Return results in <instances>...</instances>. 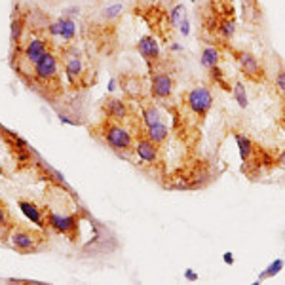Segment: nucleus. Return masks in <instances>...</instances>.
Segmentation results:
<instances>
[{"mask_svg": "<svg viewBox=\"0 0 285 285\" xmlns=\"http://www.w3.org/2000/svg\"><path fill=\"white\" fill-rule=\"evenodd\" d=\"M101 133H103L105 142L111 147L114 152L118 154H126V152H133V137L124 126H120L118 122L112 120H105L101 124Z\"/></svg>", "mask_w": 285, "mask_h": 285, "instance_id": "nucleus-1", "label": "nucleus"}, {"mask_svg": "<svg viewBox=\"0 0 285 285\" xmlns=\"http://www.w3.org/2000/svg\"><path fill=\"white\" fill-rule=\"evenodd\" d=\"M184 105L188 107L192 114L204 120L213 107V95L206 86H196L184 93Z\"/></svg>", "mask_w": 285, "mask_h": 285, "instance_id": "nucleus-2", "label": "nucleus"}, {"mask_svg": "<svg viewBox=\"0 0 285 285\" xmlns=\"http://www.w3.org/2000/svg\"><path fill=\"white\" fill-rule=\"evenodd\" d=\"M57 74H59V57L52 50H48L46 54L32 65V76L40 84H48V82L56 80Z\"/></svg>", "mask_w": 285, "mask_h": 285, "instance_id": "nucleus-3", "label": "nucleus"}, {"mask_svg": "<svg viewBox=\"0 0 285 285\" xmlns=\"http://www.w3.org/2000/svg\"><path fill=\"white\" fill-rule=\"evenodd\" d=\"M234 59L238 61V67L240 71L244 72V76L251 82H264L266 74H264V69L262 65L257 61V57L251 54V52H234Z\"/></svg>", "mask_w": 285, "mask_h": 285, "instance_id": "nucleus-4", "label": "nucleus"}, {"mask_svg": "<svg viewBox=\"0 0 285 285\" xmlns=\"http://www.w3.org/2000/svg\"><path fill=\"white\" fill-rule=\"evenodd\" d=\"M10 242H12V247L17 249L19 253H36L40 249L42 236L38 232H31L27 228H16L10 234Z\"/></svg>", "mask_w": 285, "mask_h": 285, "instance_id": "nucleus-5", "label": "nucleus"}, {"mask_svg": "<svg viewBox=\"0 0 285 285\" xmlns=\"http://www.w3.org/2000/svg\"><path fill=\"white\" fill-rule=\"evenodd\" d=\"M173 87L175 80L167 71H151V95L154 99H169Z\"/></svg>", "mask_w": 285, "mask_h": 285, "instance_id": "nucleus-6", "label": "nucleus"}, {"mask_svg": "<svg viewBox=\"0 0 285 285\" xmlns=\"http://www.w3.org/2000/svg\"><path fill=\"white\" fill-rule=\"evenodd\" d=\"M137 52L141 54V57L145 59V63L149 65V69H156V65L162 61V52H160L158 40L154 34H147L137 42Z\"/></svg>", "mask_w": 285, "mask_h": 285, "instance_id": "nucleus-7", "label": "nucleus"}, {"mask_svg": "<svg viewBox=\"0 0 285 285\" xmlns=\"http://www.w3.org/2000/svg\"><path fill=\"white\" fill-rule=\"evenodd\" d=\"M46 219L50 228L56 230L57 234H65V236H72L74 230H76V224H78L76 215H59V213H54V211H48V209H46Z\"/></svg>", "mask_w": 285, "mask_h": 285, "instance_id": "nucleus-8", "label": "nucleus"}, {"mask_svg": "<svg viewBox=\"0 0 285 285\" xmlns=\"http://www.w3.org/2000/svg\"><path fill=\"white\" fill-rule=\"evenodd\" d=\"M133 152L137 158L145 162V164H156L160 160V145L152 142L145 133L139 135V139L133 145Z\"/></svg>", "mask_w": 285, "mask_h": 285, "instance_id": "nucleus-9", "label": "nucleus"}, {"mask_svg": "<svg viewBox=\"0 0 285 285\" xmlns=\"http://www.w3.org/2000/svg\"><path fill=\"white\" fill-rule=\"evenodd\" d=\"M48 50H50V40L42 38V36H34V38H29L21 46V56L32 67L40 57L46 54Z\"/></svg>", "mask_w": 285, "mask_h": 285, "instance_id": "nucleus-10", "label": "nucleus"}, {"mask_svg": "<svg viewBox=\"0 0 285 285\" xmlns=\"http://www.w3.org/2000/svg\"><path fill=\"white\" fill-rule=\"evenodd\" d=\"M17 206H19V209H21V213H23L31 222H34L38 228H42V230L48 228L46 209H44V207H38L34 202H31V200H19Z\"/></svg>", "mask_w": 285, "mask_h": 285, "instance_id": "nucleus-11", "label": "nucleus"}, {"mask_svg": "<svg viewBox=\"0 0 285 285\" xmlns=\"http://www.w3.org/2000/svg\"><path fill=\"white\" fill-rule=\"evenodd\" d=\"M63 69H65L67 78H69V82H71L72 86L80 84V80H82V76H84V72L86 71H84V63H82V59H80L76 50H71V56L65 57Z\"/></svg>", "mask_w": 285, "mask_h": 285, "instance_id": "nucleus-12", "label": "nucleus"}, {"mask_svg": "<svg viewBox=\"0 0 285 285\" xmlns=\"http://www.w3.org/2000/svg\"><path fill=\"white\" fill-rule=\"evenodd\" d=\"M103 111L107 114V120H112V122H124V120L129 116V107L124 99H118V97H109L103 105Z\"/></svg>", "mask_w": 285, "mask_h": 285, "instance_id": "nucleus-13", "label": "nucleus"}, {"mask_svg": "<svg viewBox=\"0 0 285 285\" xmlns=\"http://www.w3.org/2000/svg\"><path fill=\"white\" fill-rule=\"evenodd\" d=\"M120 86L124 89V93L131 99H141L145 93V82L141 76L137 74H126V76H120Z\"/></svg>", "mask_w": 285, "mask_h": 285, "instance_id": "nucleus-14", "label": "nucleus"}, {"mask_svg": "<svg viewBox=\"0 0 285 285\" xmlns=\"http://www.w3.org/2000/svg\"><path fill=\"white\" fill-rule=\"evenodd\" d=\"M25 29H27V16H23L21 12H14L12 27H10V40L14 46H23Z\"/></svg>", "mask_w": 285, "mask_h": 285, "instance_id": "nucleus-15", "label": "nucleus"}, {"mask_svg": "<svg viewBox=\"0 0 285 285\" xmlns=\"http://www.w3.org/2000/svg\"><path fill=\"white\" fill-rule=\"evenodd\" d=\"M142 133L147 135L152 142H156V145H164L167 141V137H169V129H167L166 124H154V126H149L147 127V131H142Z\"/></svg>", "mask_w": 285, "mask_h": 285, "instance_id": "nucleus-16", "label": "nucleus"}, {"mask_svg": "<svg viewBox=\"0 0 285 285\" xmlns=\"http://www.w3.org/2000/svg\"><path fill=\"white\" fill-rule=\"evenodd\" d=\"M236 142H238V147H240V156H242V160H244L246 164H249L251 158H253V154H255L253 141H251L247 135L236 133Z\"/></svg>", "mask_w": 285, "mask_h": 285, "instance_id": "nucleus-17", "label": "nucleus"}, {"mask_svg": "<svg viewBox=\"0 0 285 285\" xmlns=\"http://www.w3.org/2000/svg\"><path fill=\"white\" fill-rule=\"evenodd\" d=\"M200 63H202V67H206V69L217 67V65L221 63V52H219V48L217 46L204 48V52L200 56Z\"/></svg>", "mask_w": 285, "mask_h": 285, "instance_id": "nucleus-18", "label": "nucleus"}, {"mask_svg": "<svg viewBox=\"0 0 285 285\" xmlns=\"http://www.w3.org/2000/svg\"><path fill=\"white\" fill-rule=\"evenodd\" d=\"M141 116H142V124H145L147 127L154 126V124H158V122H162V114H160L158 107H154L152 103L142 105Z\"/></svg>", "mask_w": 285, "mask_h": 285, "instance_id": "nucleus-19", "label": "nucleus"}, {"mask_svg": "<svg viewBox=\"0 0 285 285\" xmlns=\"http://www.w3.org/2000/svg\"><path fill=\"white\" fill-rule=\"evenodd\" d=\"M59 21H61V34H59V38H63L65 42H72L76 38V21L67 16L59 17Z\"/></svg>", "mask_w": 285, "mask_h": 285, "instance_id": "nucleus-20", "label": "nucleus"}, {"mask_svg": "<svg viewBox=\"0 0 285 285\" xmlns=\"http://www.w3.org/2000/svg\"><path fill=\"white\" fill-rule=\"evenodd\" d=\"M207 71H209V78H211L213 84L221 86L222 89H226V91H232V86H228V82L224 80V72L221 71L219 65H217V67H211V69H207Z\"/></svg>", "mask_w": 285, "mask_h": 285, "instance_id": "nucleus-21", "label": "nucleus"}, {"mask_svg": "<svg viewBox=\"0 0 285 285\" xmlns=\"http://www.w3.org/2000/svg\"><path fill=\"white\" fill-rule=\"evenodd\" d=\"M232 93H234V97H236L238 105L242 107V109H246L247 105V93H246V87H244V84L242 82H236L234 84V87H232Z\"/></svg>", "mask_w": 285, "mask_h": 285, "instance_id": "nucleus-22", "label": "nucleus"}, {"mask_svg": "<svg viewBox=\"0 0 285 285\" xmlns=\"http://www.w3.org/2000/svg\"><path fill=\"white\" fill-rule=\"evenodd\" d=\"M182 17H184V6L182 4H175L173 8L167 12V19H169V25L175 27V25H179Z\"/></svg>", "mask_w": 285, "mask_h": 285, "instance_id": "nucleus-23", "label": "nucleus"}, {"mask_svg": "<svg viewBox=\"0 0 285 285\" xmlns=\"http://www.w3.org/2000/svg\"><path fill=\"white\" fill-rule=\"evenodd\" d=\"M283 268V261H274L272 262V264H270L268 266V270H264V272H262L261 274V277H259V281H262V279H266V277H272V276H276L277 272H279V270ZM259 281H257V283H259Z\"/></svg>", "mask_w": 285, "mask_h": 285, "instance_id": "nucleus-24", "label": "nucleus"}, {"mask_svg": "<svg viewBox=\"0 0 285 285\" xmlns=\"http://www.w3.org/2000/svg\"><path fill=\"white\" fill-rule=\"evenodd\" d=\"M122 10H124L122 4H112V6H109V8H105L103 19L105 21H112V19H116V17L122 14Z\"/></svg>", "mask_w": 285, "mask_h": 285, "instance_id": "nucleus-25", "label": "nucleus"}, {"mask_svg": "<svg viewBox=\"0 0 285 285\" xmlns=\"http://www.w3.org/2000/svg\"><path fill=\"white\" fill-rule=\"evenodd\" d=\"M274 86H276V91L279 95H285V69H279L276 74V82H274Z\"/></svg>", "mask_w": 285, "mask_h": 285, "instance_id": "nucleus-26", "label": "nucleus"}, {"mask_svg": "<svg viewBox=\"0 0 285 285\" xmlns=\"http://www.w3.org/2000/svg\"><path fill=\"white\" fill-rule=\"evenodd\" d=\"M10 222H12V219H10L8 209L4 207V204H0V232L10 228Z\"/></svg>", "mask_w": 285, "mask_h": 285, "instance_id": "nucleus-27", "label": "nucleus"}, {"mask_svg": "<svg viewBox=\"0 0 285 285\" xmlns=\"http://www.w3.org/2000/svg\"><path fill=\"white\" fill-rule=\"evenodd\" d=\"M179 25H181L179 29H181L182 36H188V32H190V23H188V17H186V16L182 17L181 21H179Z\"/></svg>", "mask_w": 285, "mask_h": 285, "instance_id": "nucleus-28", "label": "nucleus"}, {"mask_svg": "<svg viewBox=\"0 0 285 285\" xmlns=\"http://www.w3.org/2000/svg\"><path fill=\"white\" fill-rule=\"evenodd\" d=\"M67 17H71V19H74V17L80 16V8L78 6H71V8L67 10V14H65Z\"/></svg>", "mask_w": 285, "mask_h": 285, "instance_id": "nucleus-29", "label": "nucleus"}, {"mask_svg": "<svg viewBox=\"0 0 285 285\" xmlns=\"http://www.w3.org/2000/svg\"><path fill=\"white\" fill-rule=\"evenodd\" d=\"M59 120L63 122V124H69V126H78V122L76 120H71V118H67L65 114H59Z\"/></svg>", "mask_w": 285, "mask_h": 285, "instance_id": "nucleus-30", "label": "nucleus"}, {"mask_svg": "<svg viewBox=\"0 0 285 285\" xmlns=\"http://www.w3.org/2000/svg\"><path fill=\"white\" fill-rule=\"evenodd\" d=\"M276 162H277V164H279L281 167H285V151H283V152H279V156L276 158Z\"/></svg>", "mask_w": 285, "mask_h": 285, "instance_id": "nucleus-31", "label": "nucleus"}, {"mask_svg": "<svg viewBox=\"0 0 285 285\" xmlns=\"http://www.w3.org/2000/svg\"><path fill=\"white\" fill-rule=\"evenodd\" d=\"M169 50H171V52H182V46H181V44H175V42H171V44H169Z\"/></svg>", "mask_w": 285, "mask_h": 285, "instance_id": "nucleus-32", "label": "nucleus"}, {"mask_svg": "<svg viewBox=\"0 0 285 285\" xmlns=\"http://www.w3.org/2000/svg\"><path fill=\"white\" fill-rule=\"evenodd\" d=\"M184 276H186V279H192V281H194V279H198V274H194L192 270H186V274H184Z\"/></svg>", "mask_w": 285, "mask_h": 285, "instance_id": "nucleus-33", "label": "nucleus"}, {"mask_svg": "<svg viewBox=\"0 0 285 285\" xmlns=\"http://www.w3.org/2000/svg\"><path fill=\"white\" fill-rule=\"evenodd\" d=\"M222 259H224V262H228V264H232V262H234V257H232V253H224V257H222Z\"/></svg>", "mask_w": 285, "mask_h": 285, "instance_id": "nucleus-34", "label": "nucleus"}, {"mask_svg": "<svg viewBox=\"0 0 285 285\" xmlns=\"http://www.w3.org/2000/svg\"><path fill=\"white\" fill-rule=\"evenodd\" d=\"M114 89H116V78H112L111 82H109V91H114Z\"/></svg>", "mask_w": 285, "mask_h": 285, "instance_id": "nucleus-35", "label": "nucleus"}, {"mask_svg": "<svg viewBox=\"0 0 285 285\" xmlns=\"http://www.w3.org/2000/svg\"><path fill=\"white\" fill-rule=\"evenodd\" d=\"M281 111H283V116H285V95H281Z\"/></svg>", "mask_w": 285, "mask_h": 285, "instance_id": "nucleus-36", "label": "nucleus"}, {"mask_svg": "<svg viewBox=\"0 0 285 285\" xmlns=\"http://www.w3.org/2000/svg\"><path fill=\"white\" fill-rule=\"evenodd\" d=\"M192 2H196V0H192Z\"/></svg>", "mask_w": 285, "mask_h": 285, "instance_id": "nucleus-37", "label": "nucleus"}]
</instances>
